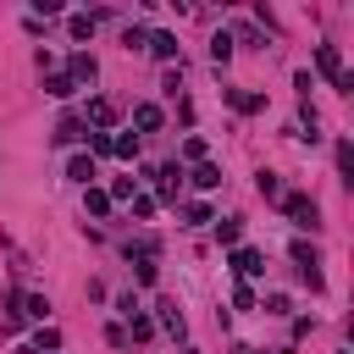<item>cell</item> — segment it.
<instances>
[{"instance_id":"1","label":"cell","mask_w":354,"mask_h":354,"mask_svg":"<svg viewBox=\"0 0 354 354\" xmlns=\"http://www.w3.org/2000/svg\"><path fill=\"white\" fill-rule=\"evenodd\" d=\"M315 66H321V77H326L332 88H343V94L354 88V72H343V55H337V44H321V50H315Z\"/></svg>"},{"instance_id":"2","label":"cell","mask_w":354,"mask_h":354,"mask_svg":"<svg viewBox=\"0 0 354 354\" xmlns=\"http://www.w3.org/2000/svg\"><path fill=\"white\" fill-rule=\"evenodd\" d=\"M282 210L293 216V227H304V232H315L321 227V210H315V199L310 194H282Z\"/></svg>"},{"instance_id":"3","label":"cell","mask_w":354,"mask_h":354,"mask_svg":"<svg viewBox=\"0 0 354 354\" xmlns=\"http://www.w3.org/2000/svg\"><path fill=\"white\" fill-rule=\"evenodd\" d=\"M232 271H238L243 282H254V277H266V254H260V249H243V243H238V249H232Z\"/></svg>"},{"instance_id":"4","label":"cell","mask_w":354,"mask_h":354,"mask_svg":"<svg viewBox=\"0 0 354 354\" xmlns=\"http://www.w3.org/2000/svg\"><path fill=\"white\" fill-rule=\"evenodd\" d=\"M288 254H293V266L304 271V282H310V288H321V254H315L310 243H293Z\"/></svg>"},{"instance_id":"5","label":"cell","mask_w":354,"mask_h":354,"mask_svg":"<svg viewBox=\"0 0 354 354\" xmlns=\"http://www.w3.org/2000/svg\"><path fill=\"white\" fill-rule=\"evenodd\" d=\"M94 72H100V66H94V55H83V50L66 61V77H72V83H94Z\"/></svg>"},{"instance_id":"6","label":"cell","mask_w":354,"mask_h":354,"mask_svg":"<svg viewBox=\"0 0 354 354\" xmlns=\"http://www.w3.org/2000/svg\"><path fill=\"white\" fill-rule=\"evenodd\" d=\"M160 122H166V116H160V105H149V100H144V105H133V127H138V133H155Z\"/></svg>"},{"instance_id":"7","label":"cell","mask_w":354,"mask_h":354,"mask_svg":"<svg viewBox=\"0 0 354 354\" xmlns=\"http://www.w3.org/2000/svg\"><path fill=\"white\" fill-rule=\"evenodd\" d=\"M155 310H160V326H166V332H171V337H183V332H188V321H183V310H177V304H171V299H160V304H155Z\"/></svg>"},{"instance_id":"8","label":"cell","mask_w":354,"mask_h":354,"mask_svg":"<svg viewBox=\"0 0 354 354\" xmlns=\"http://www.w3.org/2000/svg\"><path fill=\"white\" fill-rule=\"evenodd\" d=\"M227 100H232V111H243V116L266 111V94H243V88H227Z\"/></svg>"},{"instance_id":"9","label":"cell","mask_w":354,"mask_h":354,"mask_svg":"<svg viewBox=\"0 0 354 354\" xmlns=\"http://www.w3.org/2000/svg\"><path fill=\"white\" fill-rule=\"evenodd\" d=\"M66 177L88 188V183H94V155H72V160H66Z\"/></svg>"},{"instance_id":"10","label":"cell","mask_w":354,"mask_h":354,"mask_svg":"<svg viewBox=\"0 0 354 354\" xmlns=\"http://www.w3.org/2000/svg\"><path fill=\"white\" fill-rule=\"evenodd\" d=\"M88 122H94L100 133H105V127H116V105H111V100H94V105H88Z\"/></svg>"},{"instance_id":"11","label":"cell","mask_w":354,"mask_h":354,"mask_svg":"<svg viewBox=\"0 0 354 354\" xmlns=\"http://www.w3.org/2000/svg\"><path fill=\"white\" fill-rule=\"evenodd\" d=\"M83 210L88 216H111V194L105 188H83Z\"/></svg>"},{"instance_id":"12","label":"cell","mask_w":354,"mask_h":354,"mask_svg":"<svg viewBox=\"0 0 354 354\" xmlns=\"http://www.w3.org/2000/svg\"><path fill=\"white\" fill-rule=\"evenodd\" d=\"M149 50L160 61H177V33H149Z\"/></svg>"},{"instance_id":"13","label":"cell","mask_w":354,"mask_h":354,"mask_svg":"<svg viewBox=\"0 0 354 354\" xmlns=\"http://www.w3.org/2000/svg\"><path fill=\"white\" fill-rule=\"evenodd\" d=\"M17 310L33 315V321H44V315H50V299H44V293H28V299H17Z\"/></svg>"},{"instance_id":"14","label":"cell","mask_w":354,"mask_h":354,"mask_svg":"<svg viewBox=\"0 0 354 354\" xmlns=\"http://www.w3.org/2000/svg\"><path fill=\"white\" fill-rule=\"evenodd\" d=\"M111 155L133 160V155H138V133H116V138H111Z\"/></svg>"},{"instance_id":"15","label":"cell","mask_w":354,"mask_h":354,"mask_svg":"<svg viewBox=\"0 0 354 354\" xmlns=\"http://www.w3.org/2000/svg\"><path fill=\"white\" fill-rule=\"evenodd\" d=\"M194 183H199V188H221V166L199 160V166H194Z\"/></svg>"},{"instance_id":"16","label":"cell","mask_w":354,"mask_h":354,"mask_svg":"<svg viewBox=\"0 0 354 354\" xmlns=\"http://www.w3.org/2000/svg\"><path fill=\"white\" fill-rule=\"evenodd\" d=\"M149 332H155V326H149V315H138V310H133V315H127V343H144Z\"/></svg>"},{"instance_id":"17","label":"cell","mask_w":354,"mask_h":354,"mask_svg":"<svg viewBox=\"0 0 354 354\" xmlns=\"http://www.w3.org/2000/svg\"><path fill=\"white\" fill-rule=\"evenodd\" d=\"M44 88H50V94H55V100H66V94H72V88H77V83H72V77H66V72H50V77H44Z\"/></svg>"},{"instance_id":"18","label":"cell","mask_w":354,"mask_h":354,"mask_svg":"<svg viewBox=\"0 0 354 354\" xmlns=\"http://www.w3.org/2000/svg\"><path fill=\"white\" fill-rule=\"evenodd\" d=\"M105 194H111V205H116V199H133V194H138V177H116Z\"/></svg>"},{"instance_id":"19","label":"cell","mask_w":354,"mask_h":354,"mask_svg":"<svg viewBox=\"0 0 354 354\" xmlns=\"http://www.w3.org/2000/svg\"><path fill=\"white\" fill-rule=\"evenodd\" d=\"M66 33H72V39H88V33H94V17H83V11L66 17Z\"/></svg>"},{"instance_id":"20","label":"cell","mask_w":354,"mask_h":354,"mask_svg":"<svg viewBox=\"0 0 354 354\" xmlns=\"http://www.w3.org/2000/svg\"><path fill=\"white\" fill-rule=\"evenodd\" d=\"M210 55H216V66H221V61L232 55V33H216V39H210Z\"/></svg>"},{"instance_id":"21","label":"cell","mask_w":354,"mask_h":354,"mask_svg":"<svg viewBox=\"0 0 354 354\" xmlns=\"http://www.w3.org/2000/svg\"><path fill=\"white\" fill-rule=\"evenodd\" d=\"M55 138L66 144V138H83V127H77V116H61V127H55Z\"/></svg>"},{"instance_id":"22","label":"cell","mask_w":354,"mask_h":354,"mask_svg":"<svg viewBox=\"0 0 354 354\" xmlns=\"http://www.w3.org/2000/svg\"><path fill=\"white\" fill-rule=\"evenodd\" d=\"M260 194H266V199H277V205H282V183H277V177H271V171H260Z\"/></svg>"},{"instance_id":"23","label":"cell","mask_w":354,"mask_h":354,"mask_svg":"<svg viewBox=\"0 0 354 354\" xmlns=\"http://www.w3.org/2000/svg\"><path fill=\"white\" fill-rule=\"evenodd\" d=\"M216 238H221L227 249H238V221H216Z\"/></svg>"},{"instance_id":"24","label":"cell","mask_w":354,"mask_h":354,"mask_svg":"<svg viewBox=\"0 0 354 354\" xmlns=\"http://www.w3.org/2000/svg\"><path fill=\"white\" fill-rule=\"evenodd\" d=\"M232 304H238V310H254V288L238 282V288H232Z\"/></svg>"},{"instance_id":"25","label":"cell","mask_w":354,"mask_h":354,"mask_svg":"<svg viewBox=\"0 0 354 354\" xmlns=\"http://www.w3.org/2000/svg\"><path fill=\"white\" fill-rule=\"evenodd\" d=\"M183 216H188V221H194V227H205V221H216V216H210V205H188V210H183Z\"/></svg>"},{"instance_id":"26","label":"cell","mask_w":354,"mask_h":354,"mask_svg":"<svg viewBox=\"0 0 354 354\" xmlns=\"http://www.w3.org/2000/svg\"><path fill=\"white\" fill-rule=\"evenodd\" d=\"M39 348H50V354H55V348H61V332H55V326H39Z\"/></svg>"},{"instance_id":"27","label":"cell","mask_w":354,"mask_h":354,"mask_svg":"<svg viewBox=\"0 0 354 354\" xmlns=\"http://www.w3.org/2000/svg\"><path fill=\"white\" fill-rule=\"evenodd\" d=\"M122 44H127V50H138V44H149V33H144V28H127V33H122Z\"/></svg>"},{"instance_id":"28","label":"cell","mask_w":354,"mask_h":354,"mask_svg":"<svg viewBox=\"0 0 354 354\" xmlns=\"http://www.w3.org/2000/svg\"><path fill=\"white\" fill-rule=\"evenodd\" d=\"M88 149L94 155H111V133H88Z\"/></svg>"},{"instance_id":"29","label":"cell","mask_w":354,"mask_h":354,"mask_svg":"<svg viewBox=\"0 0 354 354\" xmlns=\"http://www.w3.org/2000/svg\"><path fill=\"white\" fill-rule=\"evenodd\" d=\"M337 171H343V177L354 171V149H348V144H337Z\"/></svg>"},{"instance_id":"30","label":"cell","mask_w":354,"mask_h":354,"mask_svg":"<svg viewBox=\"0 0 354 354\" xmlns=\"http://www.w3.org/2000/svg\"><path fill=\"white\" fill-rule=\"evenodd\" d=\"M133 216H155V199L149 194H133Z\"/></svg>"},{"instance_id":"31","label":"cell","mask_w":354,"mask_h":354,"mask_svg":"<svg viewBox=\"0 0 354 354\" xmlns=\"http://www.w3.org/2000/svg\"><path fill=\"white\" fill-rule=\"evenodd\" d=\"M105 343L111 348H127V326H105Z\"/></svg>"}]
</instances>
